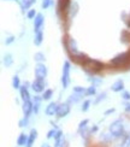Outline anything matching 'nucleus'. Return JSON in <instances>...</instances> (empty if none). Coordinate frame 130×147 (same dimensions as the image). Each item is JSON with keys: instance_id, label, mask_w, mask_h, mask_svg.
<instances>
[{"instance_id": "e433bc0d", "label": "nucleus", "mask_w": 130, "mask_h": 147, "mask_svg": "<svg viewBox=\"0 0 130 147\" xmlns=\"http://www.w3.org/2000/svg\"><path fill=\"white\" fill-rule=\"evenodd\" d=\"M125 111H127V112H130V104L125 106Z\"/></svg>"}, {"instance_id": "473e14b6", "label": "nucleus", "mask_w": 130, "mask_h": 147, "mask_svg": "<svg viewBox=\"0 0 130 147\" xmlns=\"http://www.w3.org/2000/svg\"><path fill=\"white\" fill-rule=\"evenodd\" d=\"M49 5H51V0H43L42 1V7L43 9H47Z\"/></svg>"}, {"instance_id": "9b49d317", "label": "nucleus", "mask_w": 130, "mask_h": 147, "mask_svg": "<svg viewBox=\"0 0 130 147\" xmlns=\"http://www.w3.org/2000/svg\"><path fill=\"white\" fill-rule=\"evenodd\" d=\"M42 23H43V16L41 13L36 15L35 21H34V30H35V33H38V32H40V30H41Z\"/></svg>"}, {"instance_id": "c9c22d12", "label": "nucleus", "mask_w": 130, "mask_h": 147, "mask_svg": "<svg viewBox=\"0 0 130 147\" xmlns=\"http://www.w3.org/2000/svg\"><path fill=\"white\" fill-rule=\"evenodd\" d=\"M12 41H13V38H12V36H11V38H9V40H7V41H6V44H7V45H9V44H11V42H12Z\"/></svg>"}, {"instance_id": "39448f33", "label": "nucleus", "mask_w": 130, "mask_h": 147, "mask_svg": "<svg viewBox=\"0 0 130 147\" xmlns=\"http://www.w3.org/2000/svg\"><path fill=\"white\" fill-rule=\"evenodd\" d=\"M65 46H66V50H67V52L70 53V56H71V57H75V56H77V54L81 53L79 51H77L76 42L73 41L72 39H67L66 42H65Z\"/></svg>"}, {"instance_id": "58836bf2", "label": "nucleus", "mask_w": 130, "mask_h": 147, "mask_svg": "<svg viewBox=\"0 0 130 147\" xmlns=\"http://www.w3.org/2000/svg\"><path fill=\"white\" fill-rule=\"evenodd\" d=\"M41 147H51V146H49L48 144H42V145H41Z\"/></svg>"}, {"instance_id": "bb28decb", "label": "nucleus", "mask_w": 130, "mask_h": 147, "mask_svg": "<svg viewBox=\"0 0 130 147\" xmlns=\"http://www.w3.org/2000/svg\"><path fill=\"white\" fill-rule=\"evenodd\" d=\"M86 90L83 87H73V92L75 93H81V94H86Z\"/></svg>"}, {"instance_id": "b1692460", "label": "nucleus", "mask_w": 130, "mask_h": 147, "mask_svg": "<svg viewBox=\"0 0 130 147\" xmlns=\"http://www.w3.org/2000/svg\"><path fill=\"white\" fill-rule=\"evenodd\" d=\"M35 60H36V62H39V63H41L42 60H45V56H43L41 52L35 53Z\"/></svg>"}, {"instance_id": "0eeeda50", "label": "nucleus", "mask_w": 130, "mask_h": 147, "mask_svg": "<svg viewBox=\"0 0 130 147\" xmlns=\"http://www.w3.org/2000/svg\"><path fill=\"white\" fill-rule=\"evenodd\" d=\"M45 80H40V78H36L35 81L33 82L32 84V88L34 92H36V93H40V92H42L43 89H45Z\"/></svg>"}, {"instance_id": "7c9ffc66", "label": "nucleus", "mask_w": 130, "mask_h": 147, "mask_svg": "<svg viewBox=\"0 0 130 147\" xmlns=\"http://www.w3.org/2000/svg\"><path fill=\"white\" fill-rule=\"evenodd\" d=\"M122 147H130V134H129V135H128V138L125 139V141H124V142H123Z\"/></svg>"}, {"instance_id": "c85d7f7f", "label": "nucleus", "mask_w": 130, "mask_h": 147, "mask_svg": "<svg viewBox=\"0 0 130 147\" xmlns=\"http://www.w3.org/2000/svg\"><path fill=\"white\" fill-rule=\"evenodd\" d=\"M28 124V117H24L23 119L20 121V127H27Z\"/></svg>"}, {"instance_id": "a878e982", "label": "nucleus", "mask_w": 130, "mask_h": 147, "mask_svg": "<svg viewBox=\"0 0 130 147\" xmlns=\"http://www.w3.org/2000/svg\"><path fill=\"white\" fill-rule=\"evenodd\" d=\"M63 145H64V138L63 136L55 140V147H63Z\"/></svg>"}, {"instance_id": "4468645a", "label": "nucleus", "mask_w": 130, "mask_h": 147, "mask_svg": "<svg viewBox=\"0 0 130 147\" xmlns=\"http://www.w3.org/2000/svg\"><path fill=\"white\" fill-rule=\"evenodd\" d=\"M36 138H38V131H36L35 129H32V131H30V135H29V139H28L27 147H32L34 141L36 140Z\"/></svg>"}, {"instance_id": "6e6552de", "label": "nucleus", "mask_w": 130, "mask_h": 147, "mask_svg": "<svg viewBox=\"0 0 130 147\" xmlns=\"http://www.w3.org/2000/svg\"><path fill=\"white\" fill-rule=\"evenodd\" d=\"M70 112V106L69 104H60V105H58V110H57V115L58 117H64V116H66L67 113Z\"/></svg>"}, {"instance_id": "423d86ee", "label": "nucleus", "mask_w": 130, "mask_h": 147, "mask_svg": "<svg viewBox=\"0 0 130 147\" xmlns=\"http://www.w3.org/2000/svg\"><path fill=\"white\" fill-rule=\"evenodd\" d=\"M46 75H47V69H46V66L40 63L38 66H36V69H35V76H36V78L45 80Z\"/></svg>"}, {"instance_id": "dca6fc26", "label": "nucleus", "mask_w": 130, "mask_h": 147, "mask_svg": "<svg viewBox=\"0 0 130 147\" xmlns=\"http://www.w3.org/2000/svg\"><path fill=\"white\" fill-rule=\"evenodd\" d=\"M40 105H41V98H40V96H35L34 100H33V111H34L35 113L39 112Z\"/></svg>"}, {"instance_id": "f3484780", "label": "nucleus", "mask_w": 130, "mask_h": 147, "mask_svg": "<svg viewBox=\"0 0 130 147\" xmlns=\"http://www.w3.org/2000/svg\"><path fill=\"white\" fill-rule=\"evenodd\" d=\"M34 3H35V0H22V1L20 3V5H21V7L23 10H28Z\"/></svg>"}, {"instance_id": "cd10ccee", "label": "nucleus", "mask_w": 130, "mask_h": 147, "mask_svg": "<svg viewBox=\"0 0 130 147\" xmlns=\"http://www.w3.org/2000/svg\"><path fill=\"white\" fill-rule=\"evenodd\" d=\"M87 124H88V119H84L83 122H81V123H79V127H78V130L82 131V129H86Z\"/></svg>"}, {"instance_id": "20e7f679", "label": "nucleus", "mask_w": 130, "mask_h": 147, "mask_svg": "<svg viewBox=\"0 0 130 147\" xmlns=\"http://www.w3.org/2000/svg\"><path fill=\"white\" fill-rule=\"evenodd\" d=\"M61 83L63 87L66 88L70 83V63L65 62L64 63V68H63V77H61Z\"/></svg>"}, {"instance_id": "aec40b11", "label": "nucleus", "mask_w": 130, "mask_h": 147, "mask_svg": "<svg viewBox=\"0 0 130 147\" xmlns=\"http://www.w3.org/2000/svg\"><path fill=\"white\" fill-rule=\"evenodd\" d=\"M42 38H43V35H42V32L40 30V32L36 33L35 40H34V44H35L36 46H40V45H41V42H42Z\"/></svg>"}, {"instance_id": "4c0bfd02", "label": "nucleus", "mask_w": 130, "mask_h": 147, "mask_svg": "<svg viewBox=\"0 0 130 147\" xmlns=\"http://www.w3.org/2000/svg\"><path fill=\"white\" fill-rule=\"evenodd\" d=\"M113 111H115V110H113V109H111V110H108V111H106V113H105V115H108V113L113 112Z\"/></svg>"}, {"instance_id": "2eb2a0df", "label": "nucleus", "mask_w": 130, "mask_h": 147, "mask_svg": "<svg viewBox=\"0 0 130 147\" xmlns=\"http://www.w3.org/2000/svg\"><path fill=\"white\" fill-rule=\"evenodd\" d=\"M123 88H124V82L122 81V80H118V81H116L112 87H111V89H112L113 92H121L123 90Z\"/></svg>"}, {"instance_id": "f03ea898", "label": "nucleus", "mask_w": 130, "mask_h": 147, "mask_svg": "<svg viewBox=\"0 0 130 147\" xmlns=\"http://www.w3.org/2000/svg\"><path fill=\"white\" fill-rule=\"evenodd\" d=\"M110 131L115 138H119L123 135V131H124V127H123V122L121 119L115 121L112 124L110 125Z\"/></svg>"}, {"instance_id": "f704fd0d", "label": "nucleus", "mask_w": 130, "mask_h": 147, "mask_svg": "<svg viewBox=\"0 0 130 147\" xmlns=\"http://www.w3.org/2000/svg\"><path fill=\"white\" fill-rule=\"evenodd\" d=\"M122 96H123V99L129 100V99H130V93H128V92H124V93L122 94Z\"/></svg>"}, {"instance_id": "2f4dec72", "label": "nucleus", "mask_w": 130, "mask_h": 147, "mask_svg": "<svg viewBox=\"0 0 130 147\" xmlns=\"http://www.w3.org/2000/svg\"><path fill=\"white\" fill-rule=\"evenodd\" d=\"M89 104H90V101L89 100H87V101H84V104H83V106H82V111H87V110L89 109Z\"/></svg>"}, {"instance_id": "393cba45", "label": "nucleus", "mask_w": 130, "mask_h": 147, "mask_svg": "<svg viewBox=\"0 0 130 147\" xmlns=\"http://www.w3.org/2000/svg\"><path fill=\"white\" fill-rule=\"evenodd\" d=\"M93 94H95V86L94 84L86 90V95H93Z\"/></svg>"}, {"instance_id": "6ab92c4d", "label": "nucleus", "mask_w": 130, "mask_h": 147, "mask_svg": "<svg viewBox=\"0 0 130 147\" xmlns=\"http://www.w3.org/2000/svg\"><path fill=\"white\" fill-rule=\"evenodd\" d=\"M82 96H83V94L75 93V92H73V94L69 98V102H77V101H79V100L82 99Z\"/></svg>"}, {"instance_id": "412c9836", "label": "nucleus", "mask_w": 130, "mask_h": 147, "mask_svg": "<svg viewBox=\"0 0 130 147\" xmlns=\"http://www.w3.org/2000/svg\"><path fill=\"white\" fill-rule=\"evenodd\" d=\"M4 64L6 65V68L11 66V64H12V57H11V54H6V56L4 57Z\"/></svg>"}, {"instance_id": "9d476101", "label": "nucleus", "mask_w": 130, "mask_h": 147, "mask_svg": "<svg viewBox=\"0 0 130 147\" xmlns=\"http://www.w3.org/2000/svg\"><path fill=\"white\" fill-rule=\"evenodd\" d=\"M33 111V102L30 100L23 101V112H24V117H29V115Z\"/></svg>"}, {"instance_id": "7ed1b4c3", "label": "nucleus", "mask_w": 130, "mask_h": 147, "mask_svg": "<svg viewBox=\"0 0 130 147\" xmlns=\"http://www.w3.org/2000/svg\"><path fill=\"white\" fill-rule=\"evenodd\" d=\"M84 66L86 69L88 71H92V72H98L100 71L102 68H104V64L100 63L99 60H93V59H87V62L84 63Z\"/></svg>"}, {"instance_id": "ddd939ff", "label": "nucleus", "mask_w": 130, "mask_h": 147, "mask_svg": "<svg viewBox=\"0 0 130 147\" xmlns=\"http://www.w3.org/2000/svg\"><path fill=\"white\" fill-rule=\"evenodd\" d=\"M20 90H21V96H22L23 101L30 100V95H29V90H28L27 86H22V87L20 88Z\"/></svg>"}, {"instance_id": "4be33fe9", "label": "nucleus", "mask_w": 130, "mask_h": 147, "mask_svg": "<svg viewBox=\"0 0 130 147\" xmlns=\"http://www.w3.org/2000/svg\"><path fill=\"white\" fill-rule=\"evenodd\" d=\"M52 94H53V90H52V89H47V90H45V93H43V95H42V99H45V100L51 99Z\"/></svg>"}, {"instance_id": "f257e3e1", "label": "nucleus", "mask_w": 130, "mask_h": 147, "mask_svg": "<svg viewBox=\"0 0 130 147\" xmlns=\"http://www.w3.org/2000/svg\"><path fill=\"white\" fill-rule=\"evenodd\" d=\"M130 63V51L124 52V53H121L118 54L117 57H115L112 60H111V65L113 66H124L128 65Z\"/></svg>"}, {"instance_id": "1a4fd4ad", "label": "nucleus", "mask_w": 130, "mask_h": 147, "mask_svg": "<svg viewBox=\"0 0 130 147\" xmlns=\"http://www.w3.org/2000/svg\"><path fill=\"white\" fill-rule=\"evenodd\" d=\"M70 0H59L58 3V13H60V12H67L70 10Z\"/></svg>"}, {"instance_id": "f8f14e48", "label": "nucleus", "mask_w": 130, "mask_h": 147, "mask_svg": "<svg viewBox=\"0 0 130 147\" xmlns=\"http://www.w3.org/2000/svg\"><path fill=\"white\" fill-rule=\"evenodd\" d=\"M57 110H58V105L55 102H51L46 109V115L48 116H53L54 113H57Z\"/></svg>"}, {"instance_id": "5701e85b", "label": "nucleus", "mask_w": 130, "mask_h": 147, "mask_svg": "<svg viewBox=\"0 0 130 147\" xmlns=\"http://www.w3.org/2000/svg\"><path fill=\"white\" fill-rule=\"evenodd\" d=\"M12 86H13V88H21V82H20V77L18 76L13 77V80H12Z\"/></svg>"}, {"instance_id": "c756f323", "label": "nucleus", "mask_w": 130, "mask_h": 147, "mask_svg": "<svg viewBox=\"0 0 130 147\" xmlns=\"http://www.w3.org/2000/svg\"><path fill=\"white\" fill-rule=\"evenodd\" d=\"M57 135V131H55L54 129H52V130H49L48 133H47V139H51V138H53V136H55Z\"/></svg>"}, {"instance_id": "72a5a7b5", "label": "nucleus", "mask_w": 130, "mask_h": 147, "mask_svg": "<svg viewBox=\"0 0 130 147\" xmlns=\"http://www.w3.org/2000/svg\"><path fill=\"white\" fill-rule=\"evenodd\" d=\"M35 17V10H30L29 12H28V18H30V20H32V18H34Z\"/></svg>"}, {"instance_id": "a211bd4d", "label": "nucleus", "mask_w": 130, "mask_h": 147, "mask_svg": "<svg viewBox=\"0 0 130 147\" xmlns=\"http://www.w3.org/2000/svg\"><path fill=\"white\" fill-rule=\"evenodd\" d=\"M28 139L29 138L26 135V134H21L20 138H18V140H17V144L20 146H26L28 144Z\"/></svg>"}]
</instances>
